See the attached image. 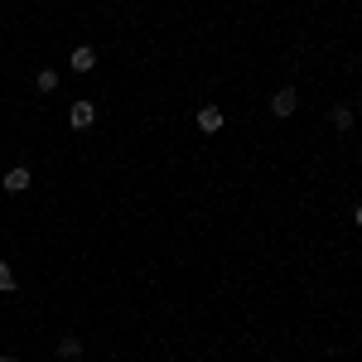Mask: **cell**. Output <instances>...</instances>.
Masks as SVG:
<instances>
[{"mask_svg": "<svg viewBox=\"0 0 362 362\" xmlns=\"http://www.w3.org/2000/svg\"><path fill=\"white\" fill-rule=\"evenodd\" d=\"M92 121H97V107H92V102H73V107H68V126H73V131H87Z\"/></svg>", "mask_w": 362, "mask_h": 362, "instance_id": "6da1fadb", "label": "cell"}, {"mask_svg": "<svg viewBox=\"0 0 362 362\" xmlns=\"http://www.w3.org/2000/svg\"><path fill=\"white\" fill-rule=\"evenodd\" d=\"M29 184H34V179H29V169H25V165L5 169V179H0V189H5V194H25Z\"/></svg>", "mask_w": 362, "mask_h": 362, "instance_id": "7a4b0ae2", "label": "cell"}, {"mask_svg": "<svg viewBox=\"0 0 362 362\" xmlns=\"http://www.w3.org/2000/svg\"><path fill=\"white\" fill-rule=\"evenodd\" d=\"M194 121H198V131H203V136H213V131H223L227 116H223V107H198Z\"/></svg>", "mask_w": 362, "mask_h": 362, "instance_id": "3957f363", "label": "cell"}, {"mask_svg": "<svg viewBox=\"0 0 362 362\" xmlns=\"http://www.w3.org/2000/svg\"><path fill=\"white\" fill-rule=\"evenodd\" d=\"M68 68H73V73H92V68H97V49H92V44H78L73 58H68Z\"/></svg>", "mask_w": 362, "mask_h": 362, "instance_id": "277c9868", "label": "cell"}, {"mask_svg": "<svg viewBox=\"0 0 362 362\" xmlns=\"http://www.w3.org/2000/svg\"><path fill=\"white\" fill-rule=\"evenodd\" d=\"M295 107H300V97H295V87H280L276 97H271V112H276V116H295Z\"/></svg>", "mask_w": 362, "mask_h": 362, "instance_id": "5b68a950", "label": "cell"}, {"mask_svg": "<svg viewBox=\"0 0 362 362\" xmlns=\"http://www.w3.org/2000/svg\"><path fill=\"white\" fill-rule=\"evenodd\" d=\"M83 353V338H58V358H78Z\"/></svg>", "mask_w": 362, "mask_h": 362, "instance_id": "8992f818", "label": "cell"}, {"mask_svg": "<svg viewBox=\"0 0 362 362\" xmlns=\"http://www.w3.org/2000/svg\"><path fill=\"white\" fill-rule=\"evenodd\" d=\"M34 87H39V92H54V87H58V73H54V68H39Z\"/></svg>", "mask_w": 362, "mask_h": 362, "instance_id": "52a82bcc", "label": "cell"}, {"mask_svg": "<svg viewBox=\"0 0 362 362\" xmlns=\"http://www.w3.org/2000/svg\"><path fill=\"white\" fill-rule=\"evenodd\" d=\"M329 121H334L338 131H348V126H353V107H334V112H329Z\"/></svg>", "mask_w": 362, "mask_h": 362, "instance_id": "ba28073f", "label": "cell"}, {"mask_svg": "<svg viewBox=\"0 0 362 362\" xmlns=\"http://www.w3.org/2000/svg\"><path fill=\"white\" fill-rule=\"evenodd\" d=\"M15 290V271H10V261H0V295H10Z\"/></svg>", "mask_w": 362, "mask_h": 362, "instance_id": "9c48e42d", "label": "cell"}, {"mask_svg": "<svg viewBox=\"0 0 362 362\" xmlns=\"http://www.w3.org/2000/svg\"><path fill=\"white\" fill-rule=\"evenodd\" d=\"M353 223H358V227H362V203H358V213H353Z\"/></svg>", "mask_w": 362, "mask_h": 362, "instance_id": "30bf717a", "label": "cell"}, {"mask_svg": "<svg viewBox=\"0 0 362 362\" xmlns=\"http://www.w3.org/2000/svg\"><path fill=\"white\" fill-rule=\"evenodd\" d=\"M0 362H15V358H0Z\"/></svg>", "mask_w": 362, "mask_h": 362, "instance_id": "8fae6325", "label": "cell"}]
</instances>
